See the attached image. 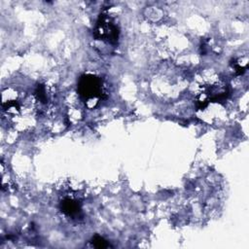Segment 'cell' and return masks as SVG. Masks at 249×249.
Segmentation results:
<instances>
[{"mask_svg":"<svg viewBox=\"0 0 249 249\" xmlns=\"http://www.w3.org/2000/svg\"><path fill=\"white\" fill-rule=\"evenodd\" d=\"M35 94L37 96V98L41 101V102H47V94H46V89L45 87L42 85H39L36 89Z\"/></svg>","mask_w":249,"mask_h":249,"instance_id":"5b68a950","label":"cell"},{"mask_svg":"<svg viewBox=\"0 0 249 249\" xmlns=\"http://www.w3.org/2000/svg\"><path fill=\"white\" fill-rule=\"evenodd\" d=\"M77 91L81 98L86 101L105 98L102 80L93 74H84L79 78Z\"/></svg>","mask_w":249,"mask_h":249,"instance_id":"6da1fadb","label":"cell"},{"mask_svg":"<svg viewBox=\"0 0 249 249\" xmlns=\"http://www.w3.org/2000/svg\"><path fill=\"white\" fill-rule=\"evenodd\" d=\"M93 36L112 45H116L119 39V28L107 14H100L93 29Z\"/></svg>","mask_w":249,"mask_h":249,"instance_id":"7a4b0ae2","label":"cell"},{"mask_svg":"<svg viewBox=\"0 0 249 249\" xmlns=\"http://www.w3.org/2000/svg\"><path fill=\"white\" fill-rule=\"evenodd\" d=\"M90 243H91V245H92L93 247H95V248H108V247L111 246L110 243H109L104 237H102V236H100V235H98V234L94 235V236L91 238Z\"/></svg>","mask_w":249,"mask_h":249,"instance_id":"277c9868","label":"cell"},{"mask_svg":"<svg viewBox=\"0 0 249 249\" xmlns=\"http://www.w3.org/2000/svg\"><path fill=\"white\" fill-rule=\"evenodd\" d=\"M60 211L67 217L76 218L82 211L81 203L74 198L65 197L59 203Z\"/></svg>","mask_w":249,"mask_h":249,"instance_id":"3957f363","label":"cell"}]
</instances>
